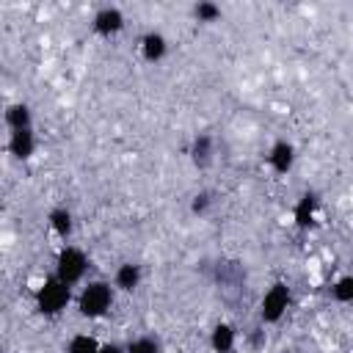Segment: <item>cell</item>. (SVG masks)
<instances>
[{
    "mask_svg": "<svg viewBox=\"0 0 353 353\" xmlns=\"http://www.w3.org/2000/svg\"><path fill=\"white\" fill-rule=\"evenodd\" d=\"M270 160H273L276 171H287V168H290V163H292V149H290V143H276V149H273Z\"/></svg>",
    "mask_w": 353,
    "mask_h": 353,
    "instance_id": "cell-7",
    "label": "cell"
},
{
    "mask_svg": "<svg viewBox=\"0 0 353 353\" xmlns=\"http://www.w3.org/2000/svg\"><path fill=\"white\" fill-rule=\"evenodd\" d=\"M163 50H165V44H163V39H160L157 33H149V36L143 39V52H146V58H149V61L160 58V55H163Z\"/></svg>",
    "mask_w": 353,
    "mask_h": 353,
    "instance_id": "cell-10",
    "label": "cell"
},
{
    "mask_svg": "<svg viewBox=\"0 0 353 353\" xmlns=\"http://www.w3.org/2000/svg\"><path fill=\"white\" fill-rule=\"evenodd\" d=\"M11 152L17 157H28L33 152V135H30V130H14V135H11Z\"/></svg>",
    "mask_w": 353,
    "mask_h": 353,
    "instance_id": "cell-5",
    "label": "cell"
},
{
    "mask_svg": "<svg viewBox=\"0 0 353 353\" xmlns=\"http://www.w3.org/2000/svg\"><path fill=\"white\" fill-rule=\"evenodd\" d=\"M97 353H121L119 347H113V345H108V347H102V350H97Z\"/></svg>",
    "mask_w": 353,
    "mask_h": 353,
    "instance_id": "cell-20",
    "label": "cell"
},
{
    "mask_svg": "<svg viewBox=\"0 0 353 353\" xmlns=\"http://www.w3.org/2000/svg\"><path fill=\"white\" fill-rule=\"evenodd\" d=\"M116 281H119V287H124V290H132V287L138 284V268H135V265H121V268H119V276H116Z\"/></svg>",
    "mask_w": 353,
    "mask_h": 353,
    "instance_id": "cell-11",
    "label": "cell"
},
{
    "mask_svg": "<svg viewBox=\"0 0 353 353\" xmlns=\"http://www.w3.org/2000/svg\"><path fill=\"white\" fill-rule=\"evenodd\" d=\"M204 207H207V196H199V199H196V204H193V210L199 212V210H204Z\"/></svg>",
    "mask_w": 353,
    "mask_h": 353,
    "instance_id": "cell-19",
    "label": "cell"
},
{
    "mask_svg": "<svg viewBox=\"0 0 353 353\" xmlns=\"http://www.w3.org/2000/svg\"><path fill=\"white\" fill-rule=\"evenodd\" d=\"M119 28H121V14L119 11L108 8V11H102L97 17V30L99 33H110V30H119Z\"/></svg>",
    "mask_w": 353,
    "mask_h": 353,
    "instance_id": "cell-6",
    "label": "cell"
},
{
    "mask_svg": "<svg viewBox=\"0 0 353 353\" xmlns=\"http://www.w3.org/2000/svg\"><path fill=\"white\" fill-rule=\"evenodd\" d=\"M336 298H339V301H350V298H353V279H342V281H339Z\"/></svg>",
    "mask_w": 353,
    "mask_h": 353,
    "instance_id": "cell-17",
    "label": "cell"
},
{
    "mask_svg": "<svg viewBox=\"0 0 353 353\" xmlns=\"http://www.w3.org/2000/svg\"><path fill=\"white\" fill-rule=\"evenodd\" d=\"M193 157H196V163H204V160L210 157V138H199V141H196Z\"/></svg>",
    "mask_w": 353,
    "mask_h": 353,
    "instance_id": "cell-15",
    "label": "cell"
},
{
    "mask_svg": "<svg viewBox=\"0 0 353 353\" xmlns=\"http://www.w3.org/2000/svg\"><path fill=\"white\" fill-rule=\"evenodd\" d=\"M69 353H97V342L91 336H74L69 342Z\"/></svg>",
    "mask_w": 353,
    "mask_h": 353,
    "instance_id": "cell-12",
    "label": "cell"
},
{
    "mask_svg": "<svg viewBox=\"0 0 353 353\" xmlns=\"http://www.w3.org/2000/svg\"><path fill=\"white\" fill-rule=\"evenodd\" d=\"M287 287L284 284H276L268 295H265V301H262V317L265 320H279L281 317V312L287 309Z\"/></svg>",
    "mask_w": 353,
    "mask_h": 353,
    "instance_id": "cell-4",
    "label": "cell"
},
{
    "mask_svg": "<svg viewBox=\"0 0 353 353\" xmlns=\"http://www.w3.org/2000/svg\"><path fill=\"white\" fill-rule=\"evenodd\" d=\"M196 14H199V17H201V19H215V17H218V14H221V11H218V8H215V6H210V3H201V6H199V8H196Z\"/></svg>",
    "mask_w": 353,
    "mask_h": 353,
    "instance_id": "cell-18",
    "label": "cell"
},
{
    "mask_svg": "<svg viewBox=\"0 0 353 353\" xmlns=\"http://www.w3.org/2000/svg\"><path fill=\"white\" fill-rule=\"evenodd\" d=\"M52 226L61 232V234H66L69 229H72V221H69V212H63V210H55L52 212Z\"/></svg>",
    "mask_w": 353,
    "mask_h": 353,
    "instance_id": "cell-14",
    "label": "cell"
},
{
    "mask_svg": "<svg viewBox=\"0 0 353 353\" xmlns=\"http://www.w3.org/2000/svg\"><path fill=\"white\" fill-rule=\"evenodd\" d=\"M6 119H8V124L14 127V130H28V108L25 105H14V108H8V113H6Z\"/></svg>",
    "mask_w": 353,
    "mask_h": 353,
    "instance_id": "cell-8",
    "label": "cell"
},
{
    "mask_svg": "<svg viewBox=\"0 0 353 353\" xmlns=\"http://www.w3.org/2000/svg\"><path fill=\"white\" fill-rule=\"evenodd\" d=\"M312 207H314V199L312 196H303V201L298 207V223L301 226H309L312 223Z\"/></svg>",
    "mask_w": 353,
    "mask_h": 353,
    "instance_id": "cell-13",
    "label": "cell"
},
{
    "mask_svg": "<svg viewBox=\"0 0 353 353\" xmlns=\"http://www.w3.org/2000/svg\"><path fill=\"white\" fill-rule=\"evenodd\" d=\"M83 270H85V256L80 251H74V248H66L61 254V259H58V281L72 284V281H77L83 276Z\"/></svg>",
    "mask_w": 353,
    "mask_h": 353,
    "instance_id": "cell-3",
    "label": "cell"
},
{
    "mask_svg": "<svg viewBox=\"0 0 353 353\" xmlns=\"http://www.w3.org/2000/svg\"><path fill=\"white\" fill-rule=\"evenodd\" d=\"M212 347H215L218 353H226V350L232 347V328H229V325H218V328H215V334H212Z\"/></svg>",
    "mask_w": 353,
    "mask_h": 353,
    "instance_id": "cell-9",
    "label": "cell"
},
{
    "mask_svg": "<svg viewBox=\"0 0 353 353\" xmlns=\"http://www.w3.org/2000/svg\"><path fill=\"white\" fill-rule=\"evenodd\" d=\"M66 301H69V287L63 284V281H47L41 290H39V306H41V312H47V314H55V312H61L63 306H66Z\"/></svg>",
    "mask_w": 353,
    "mask_h": 353,
    "instance_id": "cell-2",
    "label": "cell"
},
{
    "mask_svg": "<svg viewBox=\"0 0 353 353\" xmlns=\"http://www.w3.org/2000/svg\"><path fill=\"white\" fill-rule=\"evenodd\" d=\"M108 306H110V287H108V284L97 281V284H88V287L83 290V295H80V312H83V314L97 317V314H102Z\"/></svg>",
    "mask_w": 353,
    "mask_h": 353,
    "instance_id": "cell-1",
    "label": "cell"
},
{
    "mask_svg": "<svg viewBox=\"0 0 353 353\" xmlns=\"http://www.w3.org/2000/svg\"><path fill=\"white\" fill-rule=\"evenodd\" d=\"M130 353H160V350H157V342H152V339H138V342L130 345Z\"/></svg>",
    "mask_w": 353,
    "mask_h": 353,
    "instance_id": "cell-16",
    "label": "cell"
}]
</instances>
